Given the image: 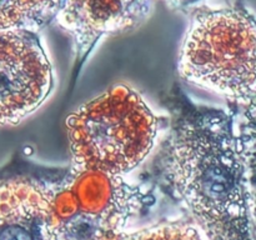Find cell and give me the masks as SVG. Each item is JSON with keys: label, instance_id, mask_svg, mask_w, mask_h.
Masks as SVG:
<instances>
[{"label": "cell", "instance_id": "6da1fadb", "mask_svg": "<svg viewBox=\"0 0 256 240\" xmlns=\"http://www.w3.org/2000/svg\"><path fill=\"white\" fill-rule=\"evenodd\" d=\"M165 160L168 184L208 240H252L244 164L224 114L188 115Z\"/></svg>", "mask_w": 256, "mask_h": 240}, {"label": "cell", "instance_id": "7a4b0ae2", "mask_svg": "<svg viewBox=\"0 0 256 240\" xmlns=\"http://www.w3.org/2000/svg\"><path fill=\"white\" fill-rule=\"evenodd\" d=\"M75 170L122 175L145 159L158 132L156 118L138 92L118 85L66 119Z\"/></svg>", "mask_w": 256, "mask_h": 240}, {"label": "cell", "instance_id": "3957f363", "mask_svg": "<svg viewBox=\"0 0 256 240\" xmlns=\"http://www.w3.org/2000/svg\"><path fill=\"white\" fill-rule=\"evenodd\" d=\"M179 72L199 86L235 98L256 90V22L238 9L199 10L180 54Z\"/></svg>", "mask_w": 256, "mask_h": 240}, {"label": "cell", "instance_id": "277c9868", "mask_svg": "<svg viewBox=\"0 0 256 240\" xmlns=\"http://www.w3.org/2000/svg\"><path fill=\"white\" fill-rule=\"evenodd\" d=\"M144 202L145 195L122 175L74 169L52 184L55 240H118Z\"/></svg>", "mask_w": 256, "mask_h": 240}, {"label": "cell", "instance_id": "5b68a950", "mask_svg": "<svg viewBox=\"0 0 256 240\" xmlns=\"http://www.w3.org/2000/svg\"><path fill=\"white\" fill-rule=\"evenodd\" d=\"M52 88V65L35 32H0V125L22 122Z\"/></svg>", "mask_w": 256, "mask_h": 240}, {"label": "cell", "instance_id": "8992f818", "mask_svg": "<svg viewBox=\"0 0 256 240\" xmlns=\"http://www.w3.org/2000/svg\"><path fill=\"white\" fill-rule=\"evenodd\" d=\"M52 184L20 174L0 175V240H55Z\"/></svg>", "mask_w": 256, "mask_h": 240}, {"label": "cell", "instance_id": "52a82bcc", "mask_svg": "<svg viewBox=\"0 0 256 240\" xmlns=\"http://www.w3.org/2000/svg\"><path fill=\"white\" fill-rule=\"evenodd\" d=\"M62 0H0V32H35L56 16Z\"/></svg>", "mask_w": 256, "mask_h": 240}, {"label": "cell", "instance_id": "ba28073f", "mask_svg": "<svg viewBox=\"0 0 256 240\" xmlns=\"http://www.w3.org/2000/svg\"><path fill=\"white\" fill-rule=\"evenodd\" d=\"M118 240H205L202 232L188 222H169L124 234Z\"/></svg>", "mask_w": 256, "mask_h": 240}]
</instances>
